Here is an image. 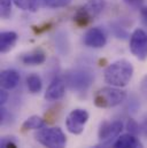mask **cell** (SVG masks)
Masks as SVG:
<instances>
[{
	"label": "cell",
	"mask_w": 147,
	"mask_h": 148,
	"mask_svg": "<svg viewBox=\"0 0 147 148\" xmlns=\"http://www.w3.org/2000/svg\"><path fill=\"white\" fill-rule=\"evenodd\" d=\"M125 129L128 130V133L133 134V136H138V134L142 132V130H140V125H139L133 118H129V119L126 121Z\"/></svg>",
	"instance_id": "obj_19"
},
{
	"label": "cell",
	"mask_w": 147,
	"mask_h": 148,
	"mask_svg": "<svg viewBox=\"0 0 147 148\" xmlns=\"http://www.w3.org/2000/svg\"><path fill=\"white\" fill-rule=\"evenodd\" d=\"M140 91L143 93V95L147 99V75L144 76L142 83H140Z\"/></svg>",
	"instance_id": "obj_23"
},
{
	"label": "cell",
	"mask_w": 147,
	"mask_h": 148,
	"mask_svg": "<svg viewBox=\"0 0 147 148\" xmlns=\"http://www.w3.org/2000/svg\"><path fill=\"white\" fill-rule=\"evenodd\" d=\"M124 2L132 8H140L144 3V0H124Z\"/></svg>",
	"instance_id": "obj_22"
},
{
	"label": "cell",
	"mask_w": 147,
	"mask_h": 148,
	"mask_svg": "<svg viewBox=\"0 0 147 148\" xmlns=\"http://www.w3.org/2000/svg\"><path fill=\"white\" fill-rule=\"evenodd\" d=\"M17 41V34L14 31H3L0 35V52H9Z\"/></svg>",
	"instance_id": "obj_14"
},
{
	"label": "cell",
	"mask_w": 147,
	"mask_h": 148,
	"mask_svg": "<svg viewBox=\"0 0 147 148\" xmlns=\"http://www.w3.org/2000/svg\"><path fill=\"white\" fill-rule=\"evenodd\" d=\"M83 42L87 47L101 48L107 44V36L102 29L91 28L85 32V35L83 37Z\"/></svg>",
	"instance_id": "obj_9"
},
{
	"label": "cell",
	"mask_w": 147,
	"mask_h": 148,
	"mask_svg": "<svg viewBox=\"0 0 147 148\" xmlns=\"http://www.w3.org/2000/svg\"><path fill=\"white\" fill-rule=\"evenodd\" d=\"M133 76V66L128 60H117L109 64L104 71L105 82L115 87L126 86Z\"/></svg>",
	"instance_id": "obj_1"
},
{
	"label": "cell",
	"mask_w": 147,
	"mask_h": 148,
	"mask_svg": "<svg viewBox=\"0 0 147 148\" xmlns=\"http://www.w3.org/2000/svg\"><path fill=\"white\" fill-rule=\"evenodd\" d=\"M21 61L27 66H39L46 61V54L43 49L38 48L22 55Z\"/></svg>",
	"instance_id": "obj_13"
},
{
	"label": "cell",
	"mask_w": 147,
	"mask_h": 148,
	"mask_svg": "<svg viewBox=\"0 0 147 148\" xmlns=\"http://www.w3.org/2000/svg\"><path fill=\"white\" fill-rule=\"evenodd\" d=\"M126 99V92L123 91L121 87L115 86H107L102 87L94 94V105L98 108H114L121 105Z\"/></svg>",
	"instance_id": "obj_2"
},
{
	"label": "cell",
	"mask_w": 147,
	"mask_h": 148,
	"mask_svg": "<svg viewBox=\"0 0 147 148\" xmlns=\"http://www.w3.org/2000/svg\"><path fill=\"white\" fill-rule=\"evenodd\" d=\"M105 0H90L76 12L74 22L78 27H86L105 9Z\"/></svg>",
	"instance_id": "obj_4"
},
{
	"label": "cell",
	"mask_w": 147,
	"mask_h": 148,
	"mask_svg": "<svg viewBox=\"0 0 147 148\" xmlns=\"http://www.w3.org/2000/svg\"><path fill=\"white\" fill-rule=\"evenodd\" d=\"M94 80L93 74L87 69H75L65 75L66 85L75 92L83 93L89 90Z\"/></svg>",
	"instance_id": "obj_5"
},
{
	"label": "cell",
	"mask_w": 147,
	"mask_h": 148,
	"mask_svg": "<svg viewBox=\"0 0 147 148\" xmlns=\"http://www.w3.org/2000/svg\"><path fill=\"white\" fill-rule=\"evenodd\" d=\"M113 148H144L140 140L137 138V136L125 133L122 136H118L116 141L114 143Z\"/></svg>",
	"instance_id": "obj_12"
},
{
	"label": "cell",
	"mask_w": 147,
	"mask_h": 148,
	"mask_svg": "<svg viewBox=\"0 0 147 148\" xmlns=\"http://www.w3.org/2000/svg\"><path fill=\"white\" fill-rule=\"evenodd\" d=\"M20 74L14 69L2 70L0 74V84L3 90H14L20 83Z\"/></svg>",
	"instance_id": "obj_11"
},
{
	"label": "cell",
	"mask_w": 147,
	"mask_h": 148,
	"mask_svg": "<svg viewBox=\"0 0 147 148\" xmlns=\"http://www.w3.org/2000/svg\"><path fill=\"white\" fill-rule=\"evenodd\" d=\"M0 146L1 148H19V144L14 137H5L1 139Z\"/></svg>",
	"instance_id": "obj_21"
},
{
	"label": "cell",
	"mask_w": 147,
	"mask_h": 148,
	"mask_svg": "<svg viewBox=\"0 0 147 148\" xmlns=\"http://www.w3.org/2000/svg\"><path fill=\"white\" fill-rule=\"evenodd\" d=\"M13 2V0H0V15L2 18L7 20L10 16Z\"/></svg>",
	"instance_id": "obj_18"
},
{
	"label": "cell",
	"mask_w": 147,
	"mask_h": 148,
	"mask_svg": "<svg viewBox=\"0 0 147 148\" xmlns=\"http://www.w3.org/2000/svg\"><path fill=\"white\" fill-rule=\"evenodd\" d=\"M44 126H45V121L37 115L30 116L22 124V129L24 131H27V130H40Z\"/></svg>",
	"instance_id": "obj_15"
},
{
	"label": "cell",
	"mask_w": 147,
	"mask_h": 148,
	"mask_svg": "<svg viewBox=\"0 0 147 148\" xmlns=\"http://www.w3.org/2000/svg\"><path fill=\"white\" fill-rule=\"evenodd\" d=\"M16 7L25 12H36L38 9V1L37 0H13Z\"/></svg>",
	"instance_id": "obj_17"
},
{
	"label": "cell",
	"mask_w": 147,
	"mask_h": 148,
	"mask_svg": "<svg viewBox=\"0 0 147 148\" xmlns=\"http://www.w3.org/2000/svg\"><path fill=\"white\" fill-rule=\"evenodd\" d=\"M130 51L138 60L147 59V32L143 29H136L130 37Z\"/></svg>",
	"instance_id": "obj_7"
},
{
	"label": "cell",
	"mask_w": 147,
	"mask_h": 148,
	"mask_svg": "<svg viewBox=\"0 0 147 148\" xmlns=\"http://www.w3.org/2000/svg\"><path fill=\"white\" fill-rule=\"evenodd\" d=\"M36 140L45 148H66L67 137L60 127H43L35 134Z\"/></svg>",
	"instance_id": "obj_3"
},
{
	"label": "cell",
	"mask_w": 147,
	"mask_h": 148,
	"mask_svg": "<svg viewBox=\"0 0 147 148\" xmlns=\"http://www.w3.org/2000/svg\"><path fill=\"white\" fill-rule=\"evenodd\" d=\"M140 130H142V133L147 137V117L144 119V122H143V124L140 125Z\"/></svg>",
	"instance_id": "obj_26"
},
{
	"label": "cell",
	"mask_w": 147,
	"mask_h": 148,
	"mask_svg": "<svg viewBox=\"0 0 147 148\" xmlns=\"http://www.w3.org/2000/svg\"><path fill=\"white\" fill-rule=\"evenodd\" d=\"M93 148H101L100 146H95V147H93Z\"/></svg>",
	"instance_id": "obj_27"
},
{
	"label": "cell",
	"mask_w": 147,
	"mask_h": 148,
	"mask_svg": "<svg viewBox=\"0 0 147 148\" xmlns=\"http://www.w3.org/2000/svg\"><path fill=\"white\" fill-rule=\"evenodd\" d=\"M89 112L85 109H74L66 118V127L71 134H80L84 131V126L89 121Z\"/></svg>",
	"instance_id": "obj_6"
},
{
	"label": "cell",
	"mask_w": 147,
	"mask_h": 148,
	"mask_svg": "<svg viewBox=\"0 0 147 148\" xmlns=\"http://www.w3.org/2000/svg\"><path fill=\"white\" fill-rule=\"evenodd\" d=\"M140 15H142V20H143L144 25L147 28V6L146 7H143L140 9Z\"/></svg>",
	"instance_id": "obj_25"
},
{
	"label": "cell",
	"mask_w": 147,
	"mask_h": 148,
	"mask_svg": "<svg viewBox=\"0 0 147 148\" xmlns=\"http://www.w3.org/2000/svg\"><path fill=\"white\" fill-rule=\"evenodd\" d=\"M7 99H8V93H7V90H1V92H0V103H1V106H3L5 103H6V101H7Z\"/></svg>",
	"instance_id": "obj_24"
},
{
	"label": "cell",
	"mask_w": 147,
	"mask_h": 148,
	"mask_svg": "<svg viewBox=\"0 0 147 148\" xmlns=\"http://www.w3.org/2000/svg\"><path fill=\"white\" fill-rule=\"evenodd\" d=\"M71 0H43L44 5L51 8H60V7H66L70 3Z\"/></svg>",
	"instance_id": "obj_20"
},
{
	"label": "cell",
	"mask_w": 147,
	"mask_h": 148,
	"mask_svg": "<svg viewBox=\"0 0 147 148\" xmlns=\"http://www.w3.org/2000/svg\"><path fill=\"white\" fill-rule=\"evenodd\" d=\"M66 82L60 77H55L48 85L45 92V99L49 102H55L61 100L66 94Z\"/></svg>",
	"instance_id": "obj_10"
},
{
	"label": "cell",
	"mask_w": 147,
	"mask_h": 148,
	"mask_svg": "<svg viewBox=\"0 0 147 148\" xmlns=\"http://www.w3.org/2000/svg\"><path fill=\"white\" fill-rule=\"evenodd\" d=\"M27 86H28V90L29 92L31 93H39L41 87H43V83H41V79L40 77L36 74L30 75L28 78H27Z\"/></svg>",
	"instance_id": "obj_16"
},
{
	"label": "cell",
	"mask_w": 147,
	"mask_h": 148,
	"mask_svg": "<svg viewBox=\"0 0 147 148\" xmlns=\"http://www.w3.org/2000/svg\"><path fill=\"white\" fill-rule=\"evenodd\" d=\"M123 130V123L121 121H113V122H102L100 124L98 137L101 141H109L114 138H117Z\"/></svg>",
	"instance_id": "obj_8"
}]
</instances>
